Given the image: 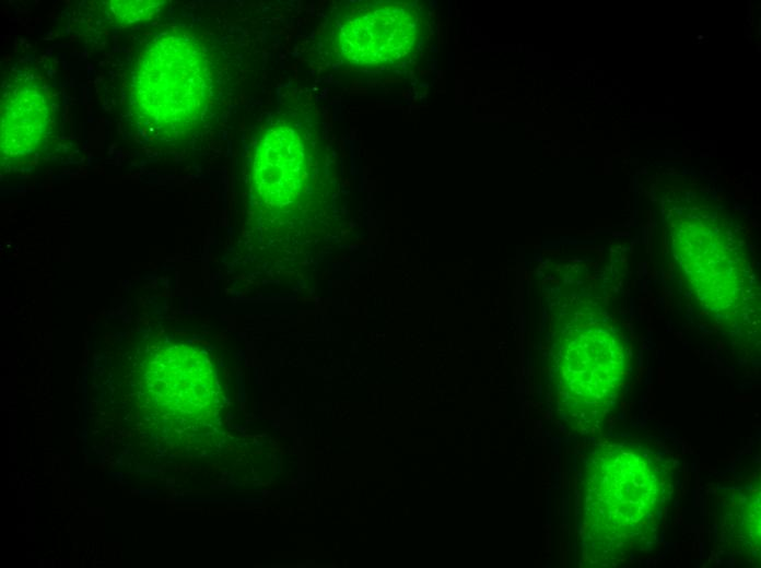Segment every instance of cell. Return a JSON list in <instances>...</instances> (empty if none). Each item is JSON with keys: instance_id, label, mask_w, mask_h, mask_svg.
Wrapping results in <instances>:
<instances>
[{"instance_id": "6da1fadb", "label": "cell", "mask_w": 761, "mask_h": 568, "mask_svg": "<svg viewBox=\"0 0 761 568\" xmlns=\"http://www.w3.org/2000/svg\"><path fill=\"white\" fill-rule=\"evenodd\" d=\"M134 94L149 127L171 139L189 134L200 125L211 95L206 50L189 37L160 38L140 58Z\"/></svg>"}, {"instance_id": "7a4b0ae2", "label": "cell", "mask_w": 761, "mask_h": 568, "mask_svg": "<svg viewBox=\"0 0 761 568\" xmlns=\"http://www.w3.org/2000/svg\"><path fill=\"white\" fill-rule=\"evenodd\" d=\"M423 33L418 9L406 2H364L348 5L331 22L335 54L351 66L397 63L417 47Z\"/></svg>"}, {"instance_id": "3957f363", "label": "cell", "mask_w": 761, "mask_h": 568, "mask_svg": "<svg viewBox=\"0 0 761 568\" xmlns=\"http://www.w3.org/2000/svg\"><path fill=\"white\" fill-rule=\"evenodd\" d=\"M49 108L37 87L22 85L2 105L1 146L7 155L32 152L45 134Z\"/></svg>"}, {"instance_id": "277c9868", "label": "cell", "mask_w": 761, "mask_h": 568, "mask_svg": "<svg viewBox=\"0 0 761 568\" xmlns=\"http://www.w3.org/2000/svg\"><path fill=\"white\" fill-rule=\"evenodd\" d=\"M112 14L125 23H131L140 19L152 15L156 3L155 1H112Z\"/></svg>"}]
</instances>
